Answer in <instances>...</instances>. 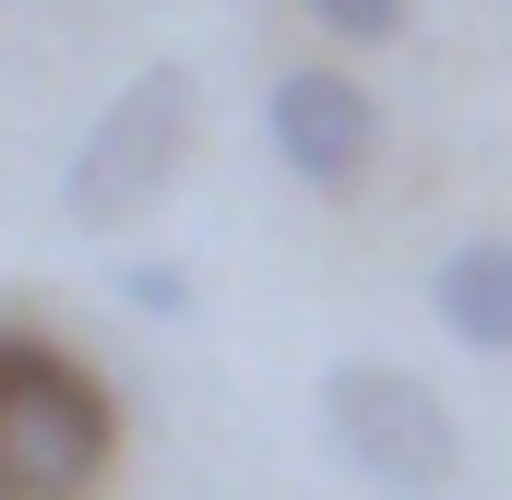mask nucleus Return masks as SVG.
Instances as JSON below:
<instances>
[{"instance_id": "nucleus-1", "label": "nucleus", "mask_w": 512, "mask_h": 500, "mask_svg": "<svg viewBox=\"0 0 512 500\" xmlns=\"http://www.w3.org/2000/svg\"><path fill=\"white\" fill-rule=\"evenodd\" d=\"M120 453V405L72 346L0 322V500H84Z\"/></svg>"}, {"instance_id": "nucleus-6", "label": "nucleus", "mask_w": 512, "mask_h": 500, "mask_svg": "<svg viewBox=\"0 0 512 500\" xmlns=\"http://www.w3.org/2000/svg\"><path fill=\"white\" fill-rule=\"evenodd\" d=\"M298 12H310V24H322L334 48H393L417 0H298Z\"/></svg>"}, {"instance_id": "nucleus-7", "label": "nucleus", "mask_w": 512, "mask_h": 500, "mask_svg": "<svg viewBox=\"0 0 512 500\" xmlns=\"http://www.w3.org/2000/svg\"><path fill=\"white\" fill-rule=\"evenodd\" d=\"M120 298H131V310H179V298H191V286H179V274H167V262H120Z\"/></svg>"}, {"instance_id": "nucleus-4", "label": "nucleus", "mask_w": 512, "mask_h": 500, "mask_svg": "<svg viewBox=\"0 0 512 500\" xmlns=\"http://www.w3.org/2000/svg\"><path fill=\"white\" fill-rule=\"evenodd\" d=\"M262 143L286 155V179L358 191L370 155H382V108H370V84H358L346 60H298V72H274V96H262Z\"/></svg>"}, {"instance_id": "nucleus-3", "label": "nucleus", "mask_w": 512, "mask_h": 500, "mask_svg": "<svg viewBox=\"0 0 512 500\" xmlns=\"http://www.w3.org/2000/svg\"><path fill=\"white\" fill-rule=\"evenodd\" d=\"M322 441H334L346 477H370L382 500H441L453 477H465V429H453V405H441L417 370H393V358L322 370Z\"/></svg>"}, {"instance_id": "nucleus-5", "label": "nucleus", "mask_w": 512, "mask_h": 500, "mask_svg": "<svg viewBox=\"0 0 512 500\" xmlns=\"http://www.w3.org/2000/svg\"><path fill=\"white\" fill-rule=\"evenodd\" d=\"M429 310H441V334H453V346L512 358V239H465V250H441Z\"/></svg>"}, {"instance_id": "nucleus-2", "label": "nucleus", "mask_w": 512, "mask_h": 500, "mask_svg": "<svg viewBox=\"0 0 512 500\" xmlns=\"http://www.w3.org/2000/svg\"><path fill=\"white\" fill-rule=\"evenodd\" d=\"M191 131H203V84H191L179 60H143L120 96L84 120L72 167H60V215H72L84 239H120V227H143V215L167 203V179H179Z\"/></svg>"}]
</instances>
